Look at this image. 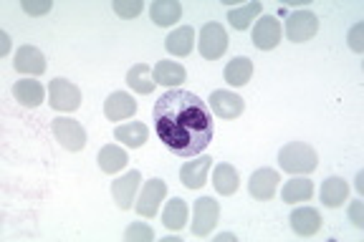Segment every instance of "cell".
I'll list each match as a JSON object with an SVG mask.
<instances>
[{
  "instance_id": "1",
  "label": "cell",
  "mask_w": 364,
  "mask_h": 242,
  "mask_svg": "<svg viewBox=\"0 0 364 242\" xmlns=\"http://www.w3.org/2000/svg\"><path fill=\"white\" fill-rule=\"evenodd\" d=\"M154 129L167 149L177 157H198L213 141V111L208 101L185 89H170L154 104Z\"/></svg>"
},
{
  "instance_id": "2",
  "label": "cell",
  "mask_w": 364,
  "mask_h": 242,
  "mask_svg": "<svg viewBox=\"0 0 364 242\" xmlns=\"http://www.w3.org/2000/svg\"><path fill=\"white\" fill-rule=\"evenodd\" d=\"M279 164L289 175H309V172L316 169L318 157H316V152H314V147H309L304 141H291V144L281 147Z\"/></svg>"
},
{
  "instance_id": "3",
  "label": "cell",
  "mask_w": 364,
  "mask_h": 242,
  "mask_svg": "<svg viewBox=\"0 0 364 242\" xmlns=\"http://www.w3.org/2000/svg\"><path fill=\"white\" fill-rule=\"evenodd\" d=\"M51 129L56 141L68 152H81L86 147V129L76 121V119L68 116H58L51 121Z\"/></svg>"
},
{
  "instance_id": "4",
  "label": "cell",
  "mask_w": 364,
  "mask_h": 242,
  "mask_svg": "<svg viewBox=\"0 0 364 242\" xmlns=\"http://www.w3.org/2000/svg\"><path fill=\"white\" fill-rule=\"evenodd\" d=\"M200 53L205 61H218L228 51V33L220 23H205L200 31Z\"/></svg>"
},
{
  "instance_id": "5",
  "label": "cell",
  "mask_w": 364,
  "mask_h": 242,
  "mask_svg": "<svg viewBox=\"0 0 364 242\" xmlns=\"http://www.w3.org/2000/svg\"><path fill=\"white\" fill-rule=\"evenodd\" d=\"M48 104L56 111H76L81 106V91L66 79H53L48 86Z\"/></svg>"
},
{
  "instance_id": "6",
  "label": "cell",
  "mask_w": 364,
  "mask_h": 242,
  "mask_svg": "<svg viewBox=\"0 0 364 242\" xmlns=\"http://www.w3.org/2000/svg\"><path fill=\"white\" fill-rule=\"evenodd\" d=\"M318 18L311 11H294L286 18V38L294 43H306L316 35Z\"/></svg>"
},
{
  "instance_id": "7",
  "label": "cell",
  "mask_w": 364,
  "mask_h": 242,
  "mask_svg": "<svg viewBox=\"0 0 364 242\" xmlns=\"http://www.w3.org/2000/svg\"><path fill=\"white\" fill-rule=\"evenodd\" d=\"M218 214H220V204L213 197H200L195 199L193 209V235L195 237H208L213 232L218 222Z\"/></svg>"
},
{
  "instance_id": "8",
  "label": "cell",
  "mask_w": 364,
  "mask_h": 242,
  "mask_svg": "<svg viewBox=\"0 0 364 242\" xmlns=\"http://www.w3.org/2000/svg\"><path fill=\"white\" fill-rule=\"evenodd\" d=\"M165 194H167V185L162 180L144 182L142 194H139V199H136V214H139V217H144V220H152V217H157L159 202L165 199Z\"/></svg>"
},
{
  "instance_id": "9",
  "label": "cell",
  "mask_w": 364,
  "mask_h": 242,
  "mask_svg": "<svg viewBox=\"0 0 364 242\" xmlns=\"http://www.w3.org/2000/svg\"><path fill=\"white\" fill-rule=\"evenodd\" d=\"M208 109L220 119H238L245 111V101L233 91H213L208 99Z\"/></svg>"
},
{
  "instance_id": "10",
  "label": "cell",
  "mask_w": 364,
  "mask_h": 242,
  "mask_svg": "<svg viewBox=\"0 0 364 242\" xmlns=\"http://www.w3.org/2000/svg\"><path fill=\"white\" fill-rule=\"evenodd\" d=\"M281 21L276 16H263L258 18L256 28H253V43L258 51H271L281 43Z\"/></svg>"
},
{
  "instance_id": "11",
  "label": "cell",
  "mask_w": 364,
  "mask_h": 242,
  "mask_svg": "<svg viewBox=\"0 0 364 242\" xmlns=\"http://www.w3.org/2000/svg\"><path fill=\"white\" fill-rule=\"evenodd\" d=\"M279 172L276 169H256L253 175H250L248 180V192L253 199H273V194H276V189H279Z\"/></svg>"
},
{
  "instance_id": "12",
  "label": "cell",
  "mask_w": 364,
  "mask_h": 242,
  "mask_svg": "<svg viewBox=\"0 0 364 242\" xmlns=\"http://www.w3.org/2000/svg\"><path fill=\"white\" fill-rule=\"evenodd\" d=\"M139 182H142V175H139L136 169H132V172L122 175L119 180L112 182V197H114V202H117V207H119V209H129L132 207L136 189H139Z\"/></svg>"
},
{
  "instance_id": "13",
  "label": "cell",
  "mask_w": 364,
  "mask_h": 242,
  "mask_svg": "<svg viewBox=\"0 0 364 242\" xmlns=\"http://www.w3.org/2000/svg\"><path fill=\"white\" fill-rule=\"evenodd\" d=\"M210 164H213V157L203 154V157L193 159V162H185L180 169V180L182 185L188 187V189H200L208 180V172H210Z\"/></svg>"
},
{
  "instance_id": "14",
  "label": "cell",
  "mask_w": 364,
  "mask_h": 242,
  "mask_svg": "<svg viewBox=\"0 0 364 242\" xmlns=\"http://www.w3.org/2000/svg\"><path fill=\"white\" fill-rule=\"evenodd\" d=\"M18 74H28L38 76L46 71V56L36 48V45H21L16 53V61H13Z\"/></svg>"
},
{
  "instance_id": "15",
  "label": "cell",
  "mask_w": 364,
  "mask_h": 242,
  "mask_svg": "<svg viewBox=\"0 0 364 242\" xmlns=\"http://www.w3.org/2000/svg\"><path fill=\"white\" fill-rule=\"evenodd\" d=\"M291 227H294L296 235L311 237L321 230V214L314 207H296L291 212Z\"/></svg>"
},
{
  "instance_id": "16",
  "label": "cell",
  "mask_w": 364,
  "mask_h": 242,
  "mask_svg": "<svg viewBox=\"0 0 364 242\" xmlns=\"http://www.w3.org/2000/svg\"><path fill=\"white\" fill-rule=\"evenodd\" d=\"M134 111H136V101L129 94H124V91H114L107 101H104V114H107L109 121L129 119L134 116Z\"/></svg>"
},
{
  "instance_id": "17",
  "label": "cell",
  "mask_w": 364,
  "mask_h": 242,
  "mask_svg": "<svg viewBox=\"0 0 364 242\" xmlns=\"http://www.w3.org/2000/svg\"><path fill=\"white\" fill-rule=\"evenodd\" d=\"M213 187H215L218 194L223 197H230L235 194L240 187V177H238V169L233 164H218L215 172H213Z\"/></svg>"
},
{
  "instance_id": "18",
  "label": "cell",
  "mask_w": 364,
  "mask_h": 242,
  "mask_svg": "<svg viewBox=\"0 0 364 242\" xmlns=\"http://www.w3.org/2000/svg\"><path fill=\"white\" fill-rule=\"evenodd\" d=\"M13 96H16V101L26 109H33V106H41V101L46 99V91L38 81L33 79H23V81H16L13 86Z\"/></svg>"
},
{
  "instance_id": "19",
  "label": "cell",
  "mask_w": 364,
  "mask_h": 242,
  "mask_svg": "<svg viewBox=\"0 0 364 242\" xmlns=\"http://www.w3.org/2000/svg\"><path fill=\"white\" fill-rule=\"evenodd\" d=\"M152 79H154V84L175 89V86H180L182 81L188 79V71L175 61H159L157 66L152 68Z\"/></svg>"
},
{
  "instance_id": "20",
  "label": "cell",
  "mask_w": 364,
  "mask_h": 242,
  "mask_svg": "<svg viewBox=\"0 0 364 242\" xmlns=\"http://www.w3.org/2000/svg\"><path fill=\"white\" fill-rule=\"evenodd\" d=\"M347 197H349L347 180H341V177H329V180H324V185H321V202H324L326 207H331V209L341 207V204L347 202Z\"/></svg>"
},
{
  "instance_id": "21",
  "label": "cell",
  "mask_w": 364,
  "mask_h": 242,
  "mask_svg": "<svg viewBox=\"0 0 364 242\" xmlns=\"http://www.w3.org/2000/svg\"><path fill=\"white\" fill-rule=\"evenodd\" d=\"M149 16H152L154 26L167 28V26H172V23L180 21L182 6L177 3V0H154L152 8H149Z\"/></svg>"
},
{
  "instance_id": "22",
  "label": "cell",
  "mask_w": 364,
  "mask_h": 242,
  "mask_svg": "<svg viewBox=\"0 0 364 242\" xmlns=\"http://www.w3.org/2000/svg\"><path fill=\"white\" fill-rule=\"evenodd\" d=\"M114 136L122 141V144H127L129 149H139L147 144L149 139V129L142 124V121H129V124H122L114 129Z\"/></svg>"
},
{
  "instance_id": "23",
  "label": "cell",
  "mask_w": 364,
  "mask_h": 242,
  "mask_svg": "<svg viewBox=\"0 0 364 242\" xmlns=\"http://www.w3.org/2000/svg\"><path fill=\"white\" fill-rule=\"evenodd\" d=\"M195 45V31L190 28V26H182V28L172 31L170 35H167L165 40V48L172 53V56H190V51H193Z\"/></svg>"
},
{
  "instance_id": "24",
  "label": "cell",
  "mask_w": 364,
  "mask_h": 242,
  "mask_svg": "<svg viewBox=\"0 0 364 242\" xmlns=\"http://www.w3.org/2000/svg\"><path fill=\"white\" fill-rule=\"evenodd\" d=\"M127 164H129V157H127L124 149L117 147V144L102 147V152H99V167H102L104 175H117Z\"/></svg>"
},
{
  "instance_id": "25",
  "label": "cell",
  "mask_w": 364,
  "mask_h": 242,
  "mask_svg": "<svg viewBox=\"0 0 364 242\" xmlns=\"http://www.w3.org/2000/svg\"><path fill=\"white\" fill-rule=\"evenodd\" d=\"M127 84H129L132 91L136 94H152L154 91V79H152V68L147 63H136V66L129 68V74H127Z\"/></svg>"
},
{
  "instance_id": "26",
  "label": "cell",
  "mask_w": 364,
  "mask_h": 242,
  "mask_svg": "<svg viewBox=\"0 0 364 242\" xmlns=\"http://www.w3.org/2000/svg\"><path fill=\"white\" fill-rule=\"evenodd\" d=\"M185 222H188V202L180 197H172L170 202H167L165 212H162V225H165L167 230H182Z\"/></svg>"
},
{
  "instance_id": "27",
  "label": "cell",
  "mask_w": 364,
  "mask_h": 242,
  "mask_svg": "<svg viewBox=\"0 0 364 242\" xmlns=\"http://www.w3.org/2000/svg\"><path fill=\"white\" fill-rule=\"evenodd\" d=\"M250 76H253V63H250V58H245V56L233 58V61L225 66V81L230 86H235V89L248 84Z\"/></svg>"
},
{
  "instance_id": "28",
  "label": "cell",
  "mask_w": 364,
  "mask_h": 242,
  "mask_svg": "<svg viewBox=\"0 0 364 242\" xmlns=\"http://www.w3.org/2000/svg\"><path fill=\"white\" fill-rule=\"evenodd\" d=\"M314 194V185L309 180H304V177H294V180H289L284 185V202L289 204H296V202H309Z\"/></svg>"
},
{
  "instance_id": "29",
  "label": "cell",
  "mask_w": 364,
  "mask_h": 242,
  "mask_svg": "<svg viewBox=\"0 0 364 242\" xmlns=\"http://www.w3.org/2000/svg\"><path fill=\"white\" fill-rule=\"evenodd\" d=\"M258 16H261V3L253 0V3H245L243 8H230L228 11V23L235 31H245L250 26V21H256Z\"/></svg>"
},
{
  "instance_id": "30",
  "label": "cell",
  "mask_w": 364,
  "mask_h": 242,
  "mask_svg": "<svg viewBox=\"0 0 364 242\" xmlns=\"http://www.w3.org/2000/svg\"><path fill=\"white\" fill-rule=\"evenodd\" d=\"M124 240L127 242H152L154 240V230L149 225H144V222H134V225L127 227Z\"/></svg>"
},
{
  "instance_id": "31",
  "label": "cell",
  "mask_w": 364,
  "mask_h": 242,
  "mask_svg": "<svg viewBox=\"0 0 364 242\" xmlns=\"http://www.w3.org/2000/svg\"><path fill=\"white\" fill-rule=\"evenodd\" d=\"M142 0H114V13L122 18H136L142 16Z\"/></svg>"
},
{
  "instance_id": "32",
  "label": "cell",
  "mask_w": 364,
  "mask_h": 242,
  "mask_svg": "<svg viewBox=\"0 0 364 242\" xmlns=\"http://www.w3.org/2000/svg\"><path fill=\"white\" fill-rule=\"evenodd\" d=\"M21 8H23V13H28L31 18H41V16H46V13L51 11L53 3H51V0H23Z\"/></svg>"
},
{
  "instance_id": "33",
  "label": "cell",
  "mask_w": 364,
  "mask_h": 242,
  "mask_svg": "<svg viewBox=\"0 0 364 242\" xmlns=\"http://www.w3.org/2000/svg\"><path fill=\"white\" fill-rule=\"evenodd\" d=\"M347 40H349V48H352L354 53H362L364 51V23H357V26H352Z\"/></svg>"
},
{
  "instance_id": "34",
  "label": "cell",
  "mask_w": 364,
  "mask_h": 242,
  "mask_svg": "<svg viewBox=\"0 0 364 242\" xmlns=\"http://www.w3.org/2000/svg\"><path fill=\"white\" fill-rule=\"evenodd\" d=\"M349 217H352V222H354V227H359L362 230L364 227V214H362V202H352V207H349Z\"/></svg>"
},
{
  "instance_id": "35",
  "label": "cell",
  "mask_w": 364,
  "mask_h": 242,
  "mask_svg": "<svg viewBox=\"0 0 364 242\" xmlns=\"http://www.w3.org/2000/svg\"><path fill=\"white\" fill-rule=\"evenodd\" d=\"M8 51H11V35L0 33V56H8Z\"/></svg>"
},
{
  "instance_id": "36",
  "label": "cell",
  "mask_w": 364,
  "mask_h": 242,
  "mask_svg": "<svg viewBox=\"0 0 364 242\" xmlns=\"http://www.w3.org/2000/svg\"><path fill=\"white\" fill-rule=\"evenodd\" d=\"M235 240V235H233V232H225V235H220V237H218V242H233Z\"/></svg>"
},
{
  "instance_id": "37",
  "label": "cell",
  "mask_w": 364,
  "mask_h": 242,
  "mask_svg": "<svg viewBox=\"0 0 364 242\" xmlns=\"http://www.w3.org/2000/svg\"><path fill=\"white\" fill-rule=\"evenodd\" d=\"M357 192H364V175L362 172L357 175Z\"/></svg>"
}]
</instances>
